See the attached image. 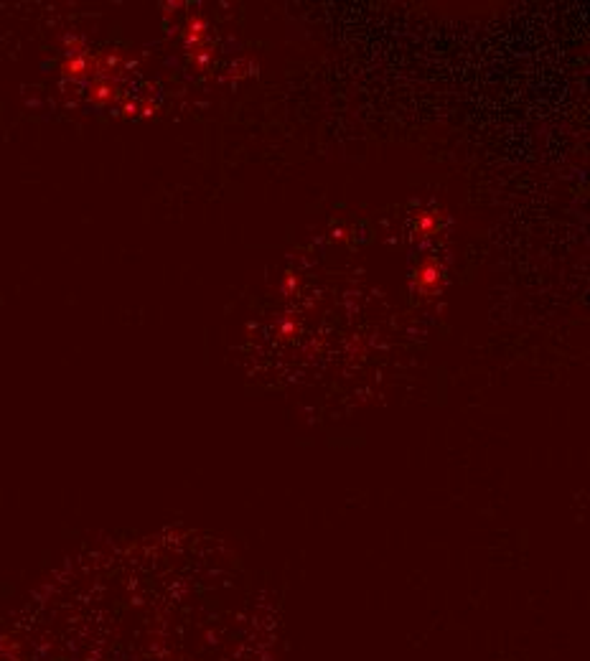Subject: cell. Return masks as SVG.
Listing matches in <instances>:
<instances>
[{
    "label": "cell",
    "instance_id": "1",
    "mask_svg": "<svg viewBox=\"0 0 590 661\" xmlns=\"http://www.w3.org/2000/svg\"><path fill=\"white\" fill-rule=\"evenodd\" d=\"M438 265H435L433 260L423 262L418 270V285L420 288H433V285H438Z\"/></svg>",
    "mask_w": 590,
    "mask_h": 661
},
{
    "label": "cell",
    "instance_id": "2",
    "mask_svg": "<svg viewBox=\"0 0 590 661\" xmlns=\"http://www.w3.org/2000/svg\"><path fill=\"white\" fill-rule=\"evenodd\" d=\"M435 227V219L433 217H420V232H430V229Z\"/></svg>",
    "mask_w": 590,
    "mask_h": 661
}]
</instances>
